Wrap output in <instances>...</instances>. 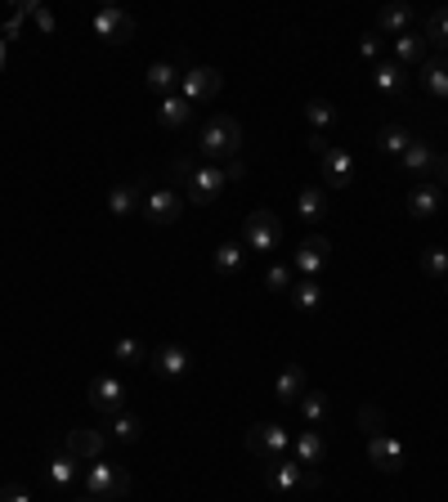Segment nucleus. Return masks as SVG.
<instances>
[{
  "label": "nucleus",
  "instance_id": "f257e3e1",
  "mask_svg": "<svg viewBox=\"0 0 448 502\" xmlns=\"http://www.w3.org/2000/svg\"><path fill=\"white\" fill-rule=\"evenodd\" d=\"M238 149H242V126H238V117H211L207 126H202V135H198V153L207 157V162H224V157H238Z\"/></svg>",
  "mask_w": 448,
  "mask_h": 502
},
{
  "label": "nucleus",
  "instance_id": "f03ea898",
  "mask_svg": "<svg viewBox=\"0 0 448 502\" xmlns=\"http://www.w3.org/2000/svg\"><path fill=\"white\" fill-rule=\"evenodd\" d=\"M81 489H86L90 498H99V502H117V498L131 493V471L99 457V462H90V466L81 471Z\"/></svg>",
  "mask_w": 448,
  "mask_h": 502
},
{
  "label": "nucleus",
  "instance_id": "7ed1b4c3",
  "mask_svg": "<svg viewBox=\"0 0 448 502\" xmlns=\"http://www.w3.org/2000/svg\"><path fill=\"white\" fill-rule=\"evenodd\" d=\"M287 448H292V435H287V426H278V421H256V426L247 430V453L260 457L265 466L283 462Z\"/></svg>",
  "mask_w": 448,
  "mask_h": 502
},
{
  "label": "nucleus",
  "instance_id": "20e7f679",
  "mask_svg": "<svg viewBox=\"0 0 448 502\" xmlns=\"http://www.w3.org/2000/svg\"><path fill=\"white\" fill-rule=\"evenodd\" d=\"M224 166H216V162H198L189 175H184V189H189V202L193 207H211L220 193H224Z\"/></svg>",
  "mask_w": 448,
  "mask_h": 502
},
{
  "label": "nucleus",
  "instance_id": "39448f33",
  "mask_svg": "<svg viewBox=\"0 0 448 502\" xmlns=\"http://www.w3.org/2000/svg\"><path fill=\"white\" fill-rule=\"evenodd\" d=\"M278 242H283V220L269 207L251 211L247 225H242V247H251V251H278Z\"/></svg>",
  "mask_w": 448,
  "mask_h": 502
},
{
  "label": "nucleus",
  "instance_id": "423d86ee",
  "mask_svg": "<svg viewBox=\"0 0 448 502\" xmlns=\"http://www.w3.org/2000/svg\"><path fill=\"white\" fill-rule=\"evenodd\" d=\"M139 211H144L148 225H175L184 216V193L180 189H148Z\"/></svg>",
  "mask_w": 448,
  "mask_h": 502
},
{
  "label": "nucleus",
  "instance_id": "0eeeda50",
  "mask_svg": "<svg viewBox=\"0 0 448 502\" xmlns=\"http://www.w3.org/2000/svg\"><path fill=\"white\" fill-rule=\"evenodd\" d=\"M95 37L108 41V46H126V41L135 37V19H131L126 10H117V5H104V10L95 14Z\"/></svg>",
  "mask_w": 448,
  "mask_h": 502
},
{
  "label": "nucleus",
  "instance_id": "6e6552de",
  "mask_svg": "<svg viewBox=\"0 0 448 502\" xmlns=\"http://www.w3.org/2000/svg\"><path fill=\"white\" fill-rule=\"evenodd\" d=\"M220 86H224V72H216V68H189L184 81H180V95L189 104H211L220 95Z\"/></svg>",
  "mask_w": 448,
  "mask_h": 502
},
{
  "label": "nucleus",
  "instance_id": "1a4fd4ad",
  "mask_svg": "<svg viewBox=\"0 0 448 502\" xmlns=\"http://www.w3.org/2000/svg\"><path fill=\"white\" fill-rule=\"evenodd\" d=\"M327 256H332V238H323V234H309L300 247H296V274L300 278H318L323 274V265H327Z\"/></svg>",
  "mask_w": 448,
  "mask_h": 502
},
{
  "label": "nucleus",
  "instance_id": "9d476101",
  "mask_svg": "<svg viewBox=\"0 0 448 502\" xmlns=\"http://www.w3.org/2000/svg\"><path fill=\"white\" fill-rule=\"evenodd\" d=\"M104 448H108V435L95 430V426H77V430H68V444H63V453H72L77 462H99Z\"/></svg>",
  "mask_w": 448,
  "mask_h": 502
},
{
  "label": "nucleus",
  "instance_id": "9b49d317",
  "mask_svg": "<svg viewBox=\"0 0 448 502\" xmlns=\"http://www.w3.org/2000/svg\"><path fill=\"white\" fill-rule=\"evenodd\" d=\"M90 408L104 413V417L122 413V408H126V386H122L117 377H95V381H90Z\"/></svg>",
  "mask_w": 448,
  "mask_h": 502
},
{
  "label": "nucleus",
  "instance_id": "f8f14e48",
  "mask_svg": "<svg viewBox=\"0 0 448 502\" xmlns=\"http://www.w3.org/2000/svg\"><path fill=\"white\" fill-rule=\"evenodd\" d=\"M368 457H372V466L376 471H385V475H394V471H403V444L394 439V435H368Z\"/></svg>",
  "mask_w": 448,
  "mask_h": 502
},
{
  "label": "nucleus",
  "instance_id": "ddd939ff",
  "mask_svg": "<svg viewBox=\"0 0 448 502\" xmlns=\"http://www.w3.org/2000/svg\"><path fill=\"white\" fill-rule=\"evenodd\" d=\"M439 211H444V189L430 184V180H417V189L408 193V216L412 220H430Z\"/></svg>",
  "mask_w": 448,
  "mask_h": 502
},
{
  "label": "nucleus",
  "instance_id": "4468645a",
  "mask_svg": "<svg viewBox=\"0 0 448 502\" xmlns=\"http://www.w3.org/2000/svg\"><path fill=\"white\" fill-rule=\"evenodd\" d=\"M148 359H153V368H157L162 377H171V381L189 377V368H193V354H189L184 345H157V350H148Z\"/></svg>",
  "mask_w": 448,
  "mask_h": 502
},
{
  "label": "nucleus",
  "instance_id": "2eb2a0df",
  "mask_svg": "<svg viewBox=\"0 0 448 502\" xmlns=\"http://www.w3.org/2000/svg\"><path fill=\"white\" fill-rule=\"evenodd\" d=\"M430 166H435V149L426 140H412L403 149V157H399V171L412 175V180H430Z\"/></svg>",
  "mask_w": 448,
  "mask_h": 502
},
{
  "label": "nucleus",
  "instance_id": "dca6fc26",
  "mask_svg": "<svg viewBox=\"0 0 448 502\" xmlns=\"http://www.w3.org/2000/svg\"><path fill=\"white\" fill-rule=\"evenodd\" d=\"M323 162V180L332 184V189H350L354 184V157L345 153V149H332L327 157H318Z\"/></svg>",
  "mask_w": 448,
  "mask_h": 502
},
{
  "label": "nucleus",
  "instance_id": "f3484780",
  "mask_svg": "<svg viewBox=\"0 0 448 502\" xmlns=\"http://www.w3.org/2000/svg\"><path fill=\"white\" fill-rule=\"evenodd\" d=\"M327 207H332V202H327V189H323V184H305V189L296 193V216L309 220V225H318V220L327 216Z\"/></svg>",
  "mask_w": 448,
  "mask_h": 502
},
{
  "label": "nucleus",
  "instance_id": "a211bd4d",
  "mask_svg": "<svg viewBox=\"0 0 448 502\" xmlns=\"http://www.w3.org/2000/svg\"><path fill=\"white\" fill-rule=\"evenodd\" d=\"M430 46H426V37H417V32H403V37H394V64L399 68H421L430 55H426Z\"/></svg>",
  "mask_w": 448,
  "mask_h": 502
},
{
  "label": "nucleus",
  "instance_id": "6ab92c4d",
  "mask_svg": "<svg viewBox=\"0 0 448 502\" xmlns=\"http://www.w3.org/2000/svg\"><path fill=\"white\" fill-rule=\"evenodd\" d=\"M292 448H296V462H300V466H318V462L327 457V439H323V430H314V426L300 430Z\"/></svg>",
  "mask_w": 448,
  "mask_h": 502
},
{
  "label": "nucleus",
  "instance_id": "aec40b11",
  "mask_svg": "<svg viewBox=\"0 0 448 502\" xmlns=\"http://www.w3.org/2000/svg\"><path fill=\"white\" fill-rule=\"evenodd\" d=\"M189 117H193V104H189L184 95H166V99L157 104V122H162L166 131H180V126H189Z\"/></svg>",
  "mask_w": 448,
  "mask_h": 502
},
{
  "label": "nucleus",
  "instance_id": "412c9836",
  "mask_svg": "<svg viewBox=\"0 0 448 502\" xmlns=\"http://www.w3.org/2000/svg\"><path fill=\"white\" fill-rule=\"evenodd\" d=\"M139 202H144V184H139V180H126V184H117V189L108 193V211H113V216H135Z\"/></svg>",
  "mask_w": 448,
  "mask_h": 502
},
{
  "label": "nucleus",
  "instance_id": "4be33fe9",
  "mask_svg": "<svg viewBox=\"0 0 448 502\" xmlns=\"http://www.w3.org/2000/svg\"><path fill=\"white\" fill-rule=\"evenodd\" d=\"M274 395H278V404H300V395H305V368L300 363H287L283 368V377H278V386H274Z\"/></svg>",
  "mask_w": 448,
  "mask_h": 502
},
{
  "label": "nucleus",
  "instance_id": "5701e85b",
  "mask_svg": "<svg viewBox=\"0 0 448 502\" xmlns=\"http://www.w3.org/2000/svg\"><path fill=\"white\" fill-rule=\"evenodd\" d=\"M104 435H108V439H122V444H135V439L144 435V421H139L135 413H113V417L104 421Z\"/></svg>",
  "mask_w": 448,
  "mask_h": 502
},
{
  "label": "nucleus",
  "instance_id": "b1692460",
  "mask_svg": "<svg viewBox=\"0 0 448 502\" xmlns=\"http://www.w3.org/2000/svg\"><path fill=\"white\" fill-rule=\"evenodd\" d=\"M403 81H408V72H403L399 64H376V68H372V86H376L385 99L403 95Z\"/></svg>",
  "mask_w": 448,
  "mask_h": 502
},
{
  "label": "nucleus",
  "instance_id": "393cba45",
  "mask_svg": "<svg viewBox=\"0 0 448 502\" xmlns=\"http://www.w3.org/2000/svg\"><path fill=\"white\" fill-rule=\"evenodd\" d=\"M300 475H305V466L283 457V462L269 466V489H274V493H292V489H300Z\"/></svg>",
  "mask_w": 448,
  "mask_h": 502
},
{
  "label": "nucleus",
  "instance_id": "a878e982",
  "mask_svg": "<svg viewBox=\"0 0 448 502\" xmlns=\"http://www.w3.org/2000/svg\"><path fill=\"white\" fill-rule=\"evenodd\" d=\"M376 28H381V32H394V37H403V32L412 28V5H403V0L385 5V10L376 14Z\"/></svg>",
  "mask_w": 448,
  "mask_h": 502
},
{
  "label": "nucleus",
  "instance_id": "bb28decb",
  "mask_svg": "<svg viewBox=\"0 0 448 502\" xmlns=\"http://www.w3.org/2000/svg\"><path fill=\"white\" fill-rule=\"evenodd\" d=\"M421 86H426L430 95L448 99V59H444V55H439V59H426V64H421Z\"/></svg>",
  "mask_w": 448,
  "mask_h": 502
},
{
  "label": "nucleus",
  "instance_id": "cd10ccee",
  "mask_svg": "<svg viewBox=\"0 0 448 502\" xmlns=\"http://www.w3.org/2000/svg\"><path fill=\"white\" fill-rule=\"evenodd\" d=\"M292 305L305 310V314H314V310L323 305V283H318V278H300V283H292Z\"/></svg>",
  "mask_w": 448,
  "mask_h": 502
},
{
  "label": "nucleus",
  "instance_id": "c85d7f7f",
  "mask_svg": "<svg viewBox=\"0 0 448 502\" xmlns=\"http://www.w3.org/2000/svg\"><path fill=\"white\" fill-rule=\"evenodd\" d=\"M180 81H184V72L175 64H153L148 68V90H157V95H175Z\"/></svg>",
  "mask_w": 448,
  "mask_h": 502
},
{
  "label": "nucleus",
  "instance_id": "c756f323",
  "mask_svg": "<svg viewBox=\"0 0 448 502\" xmlns=\"http://www.w3.org/2000/svg\"><path fill=\"white\" fill-rule=\"evenodd\" d=\"M408 144H412V135H408L403 126H381V135H376V149H381L385 157H394V162L403 157Z\"/></svg>",
  "mask_w": 448,
  "mask_h": 502
},
{
  "label": "nucleus",
  "instance_id": "7c9ffc66",
  "mask_svg": "<svg viewBox=\"0 0 448 502\" xmlns=\"http://www.w3.org/2000/svg\"><path fill=\"white\" fill-rule=\"evenodd\" d=\"M242 256H247L242 242H220L216 256H211V265H216L220 274H238V269H242Z\"/></svg>",
  "mask_w": 448,
  "mask_h": 502
},
{
  "label": "nucleus",
  "instance_id": "2f4dec72",
  "mask_svg": "<svg viewBox=\"0 0 448 502\" xmlns=\"http://www.w3.org/2000/svg\"><path fill=\"white\" fill-rule=\"evenodd\" d=\"M50 480H55L59 489H68L72 480H81V462H77L72 453H59V457H50Z\"/></svg>",
  "mask_w": 448,
  "mask_h": 502
},
{
  "label": "nucleus",
  "instance_id": "473e14b6",
  "mask_svg": "<svg viewBox=\"0 0 448 502\" xmlns=\"http://www.w3.org/2000/svg\"><path fill=\"white\" fill-rule=\"evenodd\" d=\"M300 417H305V421L318 430V426L327 421V395H318V390H305V395H300Z\"/></svg>",
  "mask_w": 448,
  "mask_h": 502
},
{
  "label": "nucleus",
  "instance_id": "72a5a7b5",
  "mask_svg": "<svg viewBox=\"0 0 448 502\" xmlns=\"http://www.w3.org/2000/svg\"><path fill=\"white\" fill-rule=\"evenodd\" d=\"M426 46H439V50H448V5L444 10H435L430 19H426Z\"/></svg>",
  "mask_w": 448,
  "mask_h": 502
},
{
  "label": "nucleus",
  "instance_id": "f704fd0d",
  "mask_svg": "<svg viewBox=\"0 0 448 502\" xmlns=\"http://www.w3.org/2000/svg\"><path fill=\"white\" fill-rule=\"evenodd\" d=\"M305 117H309V126H314L318 135H323L327 126H336V108H332L327 99H309V104H305Z\"/></svg>",
  "mask_w": 448,
  "mask_h": 502
},
{
  "label": "nucleus",
  "instance_id": "c9c22d12",
  "mask_svg": "<svg viewBox=\"0 0 448 502\" xmlns=\"http://www.w3.org/2000/svg\"><path fill=\"white\" fill-rule=\"evenodd\" d=\"M37 14V0H19V10L5 19V28H0V37H5V41H14L19 32H23V19H32Z\"/></svg>",
  "mask_w": 448,
  "mask_h": 502
},
{
  "label": "nucleus",
  "instance_id": "e433bc0d",
  "mask_svg": "<svg viewBox=\"0 0 448 502\" xmlns=\"http://www.w3.org/2000/svg\"><path fill=\"white\" fill-rule=\"evenodd\" d=\"M421 274L448 278V251H444V247H426V251H421Z\"/></svg>",
  "mask_w": 448,
  "mask_h": 502
},
{
  "label": "nucleus",
  "instance_id": "4c0bfd02",
  "mask_svg": "<svg viewBox=\"0 0 448 502\" xmlns=\"http://www.w3.org/2000/svg\"><path fill=\"white\" fill-rule=\"evenodd\" d=\"M292 283H296V269L292 265H269L265 269V287L269 292H292Z\"/></svg>",
  "mask_w": 448,
  "mask_h": 502
},
{
  "label": "nucleus",
  "instance_id": "58836bf2",
  "mask_svg": "<svg viewBox=\"0 0 448 502\" xmlns=\"http://www.w3.org/2000/svg\"><path fill=\"white\" fill-rule=\"evenodd\" d=\"M113 359H122V363H144L148 359V345H139V341H131V336H122L117 345H113Z\"/></svg>",
  "mask_w": 448,
  "mask_h": 502
},
{
  "label": "nucleus",
  "instance_id": "ea45409f",
  "mask_svg": "<svg viewBox=\"0 0 448 502\" xmlns=\"http://www.w3.org/2000/svg\"><path fill=\"white\" fill-rule=\"evenodd\" d=\"M359 426H363L368 435H381V430H385V413H381L376 404H363V408H359Z\"/></svg>",
  "mask_w": 448,
  "mask_h": 502
},
{
  "label": "nucleus",
  "instance_id": "a19ab883",
  "mask_svg": "<svg viewBox=\"0 0 448 502\" xmlns=\"http://www.w3.org/2000/svg\"><path fill=\"white\" fill-rule=\"evenodd\" d=\"M430 184H439L448 193V153H435V166H430Z\"/></svg>",
  "mask_w": 448,
  "mask_h": 502
},
{
  "label": "nucleus",
  "instance_id": "79ce46f5",
  "mask_svg": "<svg viewBox=\"0 0 448 502\" xmlns=\"http://www.w3.org/2000/svg\"><path fill=\"white\" fill-rule=\"evenodd\" d=\"M0 502H32V493L23 484H5V489H0Z\"/></svg>",
  "mask_w": 448,
  "mask_h": 502
},
{
  "label": "nucleus",
  "instance_id": "37998d69",
  "mask_svg": "<svg viewBox=\"0 0 448 502\" xmlns=\"http://www.w3.org/2000/svg\"><path fill=\"white\" fill-rule=\"evenodd\" d=\"M359 55H363L368 64H376V59H381V41H376V37H363V41H359Z\"/></svg>",
  "mask_w": 448,
  "mask_h": 502
},
{
  "label": "nucleus",
  "instance_id": "c03bdc74",
  "mask_svg": "<svg viewBox=\"0 0 448 502\" xmlns=\"http://www.w3.org/2000/svg\"><path fill=\"white\" fill-rule=\"evenodd\" d=\"M32 19H37V28H41L46 37L55 32V14H50V10H41V5H37V14H32Z\"/></svg>",
  "mask_w": 448,
  "mask_h": 502
},
{
  "label": "nucleus",
  "instance_id": "a18cd8bd",
  "mask_svg": "<svg viewBox=\"0 0 448 502\" xmlns=\"http://www.w3.org/2000/svg\"><path fill=\"white\" fill-rule=\"evenodd\" d=\"M309 149H314L318 157H327V153H332V144H327V135H318V131L309 135Z\"/></svg>",
  "mask_w": 448,
  "mask_h": 502
},
{
  "label": "nucleus",
  "instance_id": "49530a36",
  "mask_svg": "<svg viewBox=\"0 0 448 502\" xmlns=\"http://www.w3.org/2000/svg\"><path fill=\"white\" fill-rule=\"evenodd\" d=\"M242 175H247V166H242L238 157H229V166H224V180L233 184V180H242Z\"/></svg>",
  "mask_w": 448,
  "mask_h": 502
},
{
  "label": "nucleus",
  "instance_id": "de8ad7c7",
  "mask_svg": "<svg viewBox=\"0 0 448 502\" xmlns=\"http://www.w3.org/2000/svg\"><path fill=\"white\" fill-rule=\"evenodd\" d=\"M323 484V475L314 471V466H305V475H300V489H318Z\"/></svg>",
  "mask_w": 448,
  "mask_h": 502
},
{
  "label": "nucleus",
  "instance_id": "09e8293b",
  "mask_svg": "<svg viewBox=\"0 0 448 502\" xmlns=\"http://www.w3.org/2000/svg\"><path fill=\"white\" fill-rule=\"evenodd\" d=\"M5 55H10V41H5V37H0V68H5Z\"/></svg>",
  "mask_w": 448,
  "mask_h": 502
},
{
  "label": "nucleus",
  "instance_id": "8fccbe9b",
  "mask_svg": "<svg viewBox=\"0 0 448 502\" xmlns=\"http://www.w3.org/2000/svg\"><path fill=\"white\" fill-rule=\"evenodd\" d=\"M77 502H99V498H90V493H86V498H77Z\"/></svg>",
  "mask_w": 448,
  "mask_h": 502
},
{
  "label": "nucleus",
  "instance_id": "3c124183",
  "mask_svg": "<svg viewBox=\"0 0 448 502\" xmlns=\"http://www.w3.org/2000/svg\"><path fill=\"white\" fill-rule=\"evenodd\" d=\"M444 211H448V193H444Z\"/></svg>",
  "mask_w": 448,
  "mask_h": 502
},
{
  "label": "nucleus",
  "instance_id": "603ef678",
  "mask_svg": "<svg viewBox=\"0 0 448 502\" xmlns=\"http://www.w3.org/2000/svg\"><path fill=\"white\" fill-rule=\"evenodd\" d=\"M444 287H448V278H444Z\"/></svg>",
  "mask_w": 448,
  "mask_h": 502
}]
</instances>
